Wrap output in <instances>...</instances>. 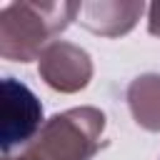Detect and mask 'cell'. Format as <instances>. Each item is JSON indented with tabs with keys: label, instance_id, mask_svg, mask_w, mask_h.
<instances>
[{
	"label": "cell",
	"instance_id": "1",
	"mask_svg": "<svg viewBox=\"0 0 160 160\" xmlns=\"http://www.w3.org/2000/svg\"><path fill=\"white\" fill-rule=\"evenodd\" d=\"M82 2H10L0 10V55L15 62L40 60L45 42L62 32Z\"/></svg>",
	"mask_w": 160,
	"mask_h": 160
},
{
	"label": "cell",
	"instance_id": "2",
	"mask_svg": "<svg viewBox=\"0 0 160 160\" xmlns=\"http://www.w3.org/2000/svg\"><path fill=\"white\" fill-rule=\"evenodd\" d=\"M105 112L90 105L72 108L45 120L42 130L18 152L2 160H92L102 145Z\"/></svg>",
	"mask_w": 160,
	"mask_h": 160
},
{
	"label": "cell",
	"instance_id": "3",
	"mask_svg": "<svg viewBox=\"0 0 160 160\" xmlns=\"http://www.w3.org/2000/svg\"><path fill=\"white\" fill-rule=\"evenodd\" d=\"M0 120H2V155H12V150H22L40 130H42V105L38 95L20 80H2V100H0Z\"/></svg>",
	"mask_w": 160,
	"mask_h": 160
},
{
	"label": "cell",
	"instance_id": "4",
	"mask_svg": "<svg viewBox=\"0 0 160 160\" xmlns=\"http://www.w3.org/2000/svg\"><path fill=\"white\" fill-rule=\"evenodd\" d=\"M38 72L45 80V85L52 90L78 92L88 88L92 78V60L80 45H72L68 40H55L42 50L38 60Z\"/></svg>",
	"mask_w": 160,
	"mask_h": 160
},
{
	"label": "cell",
	"instance_id": "5",
	"mask_svg": "<svg viewBox=\"0 0 160 160\" xmlns=\"http://www.w3.org/2000/svg\"><path fill=\"white\" fill-rule=\"evenodd\" d=\"M145 5L138 0H92V2H82L80 8V22L102 38H120L125 32H130L138 22V18L142 15Z\"/></svg>",
	"mask_w": 160,
	"mask_h": 160
},
{
	"label": "cell",
	"instance_id": "6",
	"mask_svg": "<svg viewBox=\"0 0 160 160\" xmlns=\"http://www.w3.org/2000/svg\"><path fill=\"white\" fill-rule=\"evenodd\" d=\"M128 105L140 128L160 132V75H138L128 85Z\"/></svg>",
	"mask_w": 160,
	"mask_h": 160
},
{
	"label": "cell",
	"instance_id": "7",
	"mask_svg": "<svg viewBox=\"0 0 160 160\" xmlns=\"http://www.w3.org/2000/svg\"><path fill=\"white\" fill-rule=\"evenodd\" d=\"M148 12H150L148 15V30H150V35L160 38V2H152Z\"/></svg>",
	"mask_w": 160,
	"mask_h": 160
}]
</instances>
